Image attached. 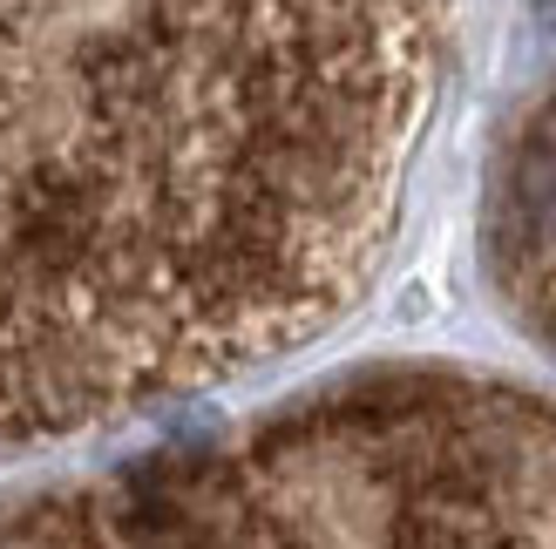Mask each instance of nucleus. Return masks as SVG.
I'll list each match as a JSON object with an SVG mask.
<instances>
[{
    "instance_id": "7ed1b4c3",
    "label": "nucleus",
    "mask_w": 556,
    "mask_h": 549,
    "mask_svg": "<svg viewBox=\"0 0 556 549\" xmlns=\"http://www.w3.org/2000/svg\"><path fill=\"white\" fill-rule=\"evenodd\" d=\"M482 252L516 325L556 346V81L509 123L503 150H495Z\"/></svg>"
},
{
    "instance_id": "f03ea898",
    "label": "nucleus",
    "mask_w": 556,
    "mask_h": 549,
    "mask_svg": "<svg viewBox=\"0 0 556 549\" xmlns=\"http://www.w3.org/2000/svg\"><path fill=\"white\" fill-rule=\"evenodd\" d=\"M0 549H556V394L332 380L116 469L0 482Z\"/></svg>"
},
{
    "instance_id": "f257e3e1",
    "label": "nucleus",
    "mask_w": 556,
    "mask_h": 549,
    "mask_svg": "<svg viewBox=\"0 0 556 549\" xmlns=\"http://www.w3.org/2000/svg\"><path fill=\"white\" fill-rule=\"evenodd\" d=\"M448 48L455 0H0V461L340 325Z\"/></svg>"
}]
</instances>
